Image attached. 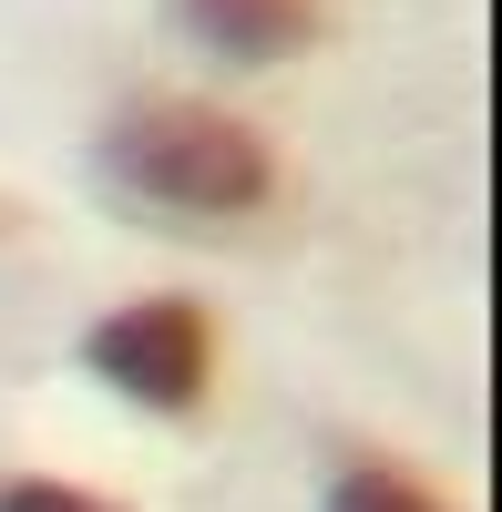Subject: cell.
Returning a JSON list of instances; mask_svg holds the SVG:
<instances>
[{
  "label": "cell",
  "instance_id": "obj_1",
  "mask_svg": "<svg viewBox=\"0 0 502 512\" xmlns=\"http://www.w3.org/2000/svg\"><path fill=\"white\" fill-rule=\"evenodd\" d=\"M103 164L144 205H175V216H246L277 185V154L216 103H134L113 123Z\"/></svg>",
  "mask_w": 502,
  "mask_h": 512
},
{
  "label": "cell",
  "instance_id": "obj_2",
  "mask_svg": "<svg viewBox=\"0 0 502 512\" xmlns=\"http://www.w3.org/2000/svg\"><path fill=\"white\" fill-rule=\"evenodd\" d=\"M205 308L195 297H134L93 328V369L113 390H134L144 410H195L205 400Z\"/></svg>",
  "mask_w": 502,
  "mask_h": 512
},
{
  "label": "cell",
  "instance_id": "obj_3",
  "mask_svg": "<svg viewBox=\"0 0 502 512\" xmlns=\"http://www.w3.org/2000/svg\"><path fill=\"white\" fill-rule=\"evenodd\" d=\"M185 31L226 62H277V52L328 31V11L318 0H185Z\"/></svg>",
  "mask_w": 502,
  "mask_h": 512
},
{
  "label": "cell",
  "instance_id": "obj_4",
  "mask_svg": "<svg viewBox=\"0 0 502 512\" xmlns=\"http://www.w3.org/2000/svg\"><path fill=\"white\" fill-rule=\"evenodd\" d=\"M328 512H441L410 472H390V461H349L339 492H328Z\"/></svg>",
  "mask_w": 502,
  "mask_h": 512
},
{
  "label": "cell",
  "instance_id": "obj_5",
  "mask_svg": "<svg viewBox=\"0 0 502 512\" xmlns=\"http://www.w3.org/2000/svg\"><path fill=\"white\" fill-rule=\"evenodd\" d=\"M0 512H103V502L72 482H0Z\"/></svg>",
  "mask_w": 502,
  "mask_h": 512
}]
</instances>
